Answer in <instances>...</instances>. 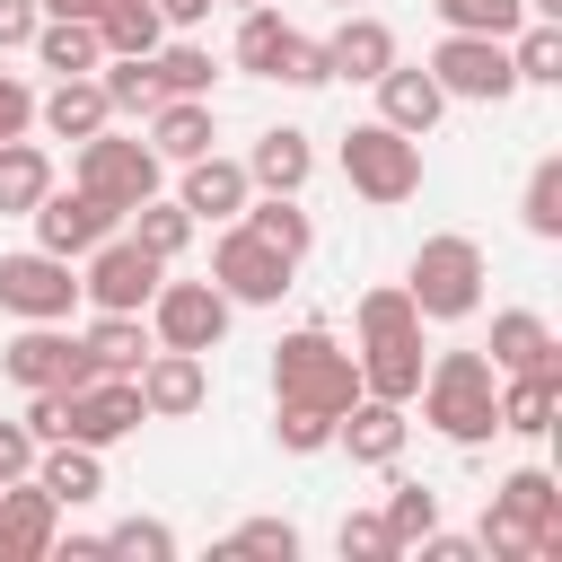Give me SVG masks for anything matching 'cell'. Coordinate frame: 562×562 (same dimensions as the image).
I'll return each instance as SVG.
<instances>
[{
	"label": "cell",
	"instance_id": "cell-36",
	"mask_svg": "<svg viewBox=\"0 0 562 562\" xmlns=\"http://www.w3.org/2000/svg\"><path fill=\"white\" fill-rule=\"evenodd\" d=\"M509 70H518V88H527V79L553 88V79H562V26H553V18H527L518 44H509Z\"/></svg>",
	"mask_w": 562,
	"mask_h": 562
},
{
	"label": "cell",
	"instance_id": "cell-15",
	"mask_svg": "<svg viewBox=\"0 0 562 562\" xmlns=\"http://www.w3.org/2000/svg\"><path fill=\"white\" fill-rule=\"evenodd\" d=\"M132 386H140V413L149 422H184V413H202V395H211V369H202V351H149L140 369H132Z\"/></svg>",
	"mask_w": 562,
	"mask_h": 562
},
{
	"label": "cell",
	"instance_id": "cell-30",
	"mask_svg": "<svg viewBox=\"0 0 562 562\" xmlns=\"http://www.w3.org/2000/svg\"><path fill=\"white\" fill-rule=\"evenodd\" d=\"M97 88H105V105H114V114H140V123H149V114H158V97H167V88H158V70H149V53H105V61H97Z\"/></svg>",
	"mask_w": 562,
	"mask_h": 562
},
{
	"label": "cell",
	"instance_id": "cell-8",
	"mask_svg": "<svg viewBox=\"0 0 562 562\" xmlns=\"http://www.w3.org/2000/svg\"><path fill=\"white\" fill-rule=\"evenodd\" d=\"M430 79H439L448 97H465V105H501V97H518L509 35H439V53H430Z\"/></svg>",
	"mask_w": 562,
	"mask_h": 562
},
{
	"label": "cell",
	"instance_id": "cell-4",
	"mask_svg": "<svg viewBox=\"0 0 562 562\" xmlns=\"http://www.w3.org/2000/svg\"><path fill=\"white\" fill-rule=\"evenodd\" d=\"M404 290H413V307L430 316V325H457V316H474L483 307V246L474 237H422V255H413V272H404Z\"/></svg>",
	"mask_w": 562,
	"mask_h": 562
},
{
	"label": "cell",
	"instance_id": "cell-9",
	"mask_svg": "<svg viewBox=\"0 0 562 562\" xmlns=\"http://www.w3.org/2000/svg\"><path fill=\"white\" fill-rule=\"evenodd\" d=\"M149 334L167 351H220L228 334V290L220 281H158L149 290Z\"/></svg>",
	"mask_w": 562,
	"mask_h": 562
},
{
	"label": "cell",
	"instance_id": "cell-53",
	"mask_svg": "<svg viewBox=\"0 0 562 562\" xmlns=\"http://www.w3.org/2000/svg\"><path fill=\"white\" fill-rule=\"evenodd\" d=\"M527 18H562V0H527Z\"/></svg>",
	"mask_w": 562,
	"mask_h": 562
},
{
	"label": "cell",
	"instance_id": "cell-46",
	"mask_svg": "<svg viewBox=\"0 0 562 562\" xmlns=\"http://www.w3.org/2000/svg\"><path fill=\"white\" fill-rule=\"evenodd\" d=\"M342 553H360V562H386V553H395L386 518H378V509H351V518H342Z\"/></svg>",
	"mask_w": 562,
	"mask_h": 562
},
{
	"label": "cell",
	"instance_id": "cell-51",
	"mask_svg": "<svg viewBox=\"0 0 562 562\" xmlns=\"http://www.w3.org/2000/svg\"><path fill=\"white\" fill-rule=\"evenodd\" d=\"M149 9H158V18H167V26H202V18H211V9H220V0H149Z\"/></svg>",
	"mask_w": 562,
	"mask_h": 562
},
{
	"label": "cell",
	"instance_id": "cell-35",
	"mask_svg": "<svg viewBox=\"0 0 562 562\" xmlns=\"http://www.w3.org/2000/svg\"><path fill=\"white\" fill-rule=\"evenodd\" d=\"M351 325H360V342H395V334H422V307H413L404 281H386V290H369L351 307Z\"/></svg>",
	"mask_w": 562,
	"mask_h": 562
},
{
	"label": "cell",
	"instance_id": "cell-1",
	"mask_svg": "<svg viewBox=\"0 0 562 562\" xmlns=\"http://www.w3.org/2000/svg\"><path fill=\"white\" fill-rule=\"evenodd\" d=\"M422 422L439 430V439H457V448H474V439H492L501 430V413H492V395H501V369L483 360V351H439L430 369H422Z\"/></svg>",
	"mask_w": 562,
	"mask_h": 562
},
{
	"label": "cell",
	"instance_id": "cell-31",
	"mask_svg": "<svg viewBox=\"0 0 562 562\" xmlns=\"http://www.w3.org/2000/svg\"><path fill=\"white\" fill-rule=\"evenodd\" d=\"M79 342H88V360H97L105 378H132V369H140V360L158 351V342L140 334V316H114V307H97V325H88Z\"/></svg>",
	"mask_w": 562,
	"mask_h": 562
},
{
	"label": "cell",
	"instance_id": "cell-25",
	"mask_svg": "<svg viewBox=\"0 0 562 562\" xmlns=\"http://www.w3.org/2000/svg\"><path fill=\"white\" fill-rule=\"evenodd\" d=\"M35 483H44L61 509H79V501L105 492V465H97V448H79V439H44V448H35Z\"/></svg>",
	"mask_w": 562,
	"mask_h": 562
},
{
	"label": "cell",
	"instance_id": "cell-43",
	"mask_svg": "<svg viewBox=\"0 0 562 562\" xmlns=\"http://www.w3.org/2000/svg\"><path fill=\"white\" fill-rule=\"evenodd\" d=\"M281 448L290 457H316V448H334V413H307V404H281Z\"/></svg>",
	"mask_w": 562,
	"mask_h": 562
},
{
	"label": "cell",
	"instance_id": "cell-34",
	"mask_svg": "<svg viewBox=\"0 0 562 562\" xmlns=\"http://www.w3.org/2000/svg\"><path fill=\"white\" fill-rule=\"evenodd\" d=\"M123 220H132V246H149L158 263H176V255L193 246V211H184V202H158V193H149V202L123 211Z\"/></svg>",
	"mask_w": 562,
	"mask_h": 562
},
{
	"label": "cell",
	"instance_id": "cell-44",
	"mask_svg": "<svg viewBox=\"0 0 562 562\" xmlns=\"http://www.w3.org/2000/svg\"><path fill=\"white\" fill-rule=\"evenodd\" d=\"M105 553H140V562H167V553H176V536H167L158 518H123V527H105Z\"/></svg>",
	"mask_w": 562,
	"mask_h": 562
},
{
	"label": "cell",
	"instance_id": "cell-10",
	"mask_svg": "<svg viewBox=\"0 0 562 562\" xmlns=\"http://www.w3.org/2000/svg\"><path fill=\"white\" fill-rule=\"evenodd\" d=\"M211 281L228 290V307H272V299L290 290V255H272L246 220H228L220 246H211Z\"/></svg>",
	"mask_w": 562,
	"mask_h": 562
},
{
	"label": "cell",
	"instance_id": "cell-42",
	"mask_svg": "<svg viewBox=\"0 0 562 562\" xmlns=\"http://www.w3.org/2000/svg\"><path fill=\"white\" fill-rule=\"evenodd\" d=\"M518 220H527L536 237H562V158H536V176H527V202H518Z\"/></svg>",
	"mask_w": 562,
	"mask_h": 562
},
{
	"label": "cell",
	"instance_id": "cell-20",
	"mask_svg": "<svg viewBox=\"0 0 562 562\" xmlns=\"http://www.w3.org/2000/svg\"><path fill=\"white\" fill-rule=\"evenodd\" d=\"M35 123H44L53 140H88V132L114 123V105H105L97 70H79V79H53V97H35Z\"/></svg>",
	"mask_w": 562,
	"mask_h": 562
},
{
	"label": "cell",
	"instance_id": "cell-13",
	"mask_svg": "<svg viewBox=\"0 0 562 562\" xmlns=\"http://www.w3.org/2000/svg\"><path fill=\"white\" fill-rule=\"evenodd\" d=\"M26 220H35V246H44V255H70V263L123 228V211H114V202H97L88 184H70V193H53V184H44V202H35Z\"/></svg>",
	"mask_w": 562,
	"mask_h": 562
},
{
	"label": "cell",
	"instance_id": "cell-18",
	"mask_svg": "<svg viewBox=\"0 0 562 562\" xmlns=\"http://www.w3.org/2000/svg\"><path fill=\"white\" fill-rule=\"evenodd\" d=\"M369 88H378V123H395V132H413V140L448 114V88L430 79V61H422V70H413V61H386Z\"/></svg>",
	"mask_w": 562,
	"mask_h": 562
},
{
	"label": "cell",
	"instance_id": "cell-41",
	"mask_svg": "<svg viewBox=\"0 0 562 562\" xmlns=\"http://www.w3.org/2000/svg\"><path fill=\"white\" fill-rule=\"evenodd\" d=\"M501 501H509L518 518H536V527H562V483H553L544 465H518V474L501 483Z\"/></svg>",
	"mask_w": 562,
	"mask_h": 562
},
{
	"label": "cell",
	"instance_id": "cell-33",
	"mask_svg": "<svg viewBox=\"0 0 562 562\" xmlns=\"http://www.w3.org/2000/svg\"><path fill=\"white\" fill-rule=\"evenodd\" d=\"M44 184H53V158L18 132V140H0V211H35L44 202Z\"/></svg>",
	"mask_w": 562,
	"mask_h": 562
},
{
	"label": "cell",
	"instance_id": "cell-32",
	"mask_svg": "<svg viewBox=\"0 0 562 562\" xmlns=\"http://www.w3.org/2000/svg\"><path fill=\"white\" fill-rule=\"evenodd\" d=\"M97 44H105V53H158V44H167V18H158L149 0H105V9H97Z\"/></svg>",
	"mask_w": 562,
	"mask_h": 562
},
{
	"label": "cell",
	"instance_id": "cell-26",
	"mask_svg": "<svg viewBox=\"0 0 562 562\" xmlns=\"http://www.w3.org/2000/svg\"><path fill=\"white\" fill-rule=\"evenodd\" d=\"M386 61H395L386 18H342V26L325 35V70H334V79H378Z\"/></svg>",
	"mask_w": 562,
	"mask_h": 562
},
{
	"label": "cell",
	"instance_id": "cell-21",
	"mask_svg": "<svg viewBox=\"0 0 562 562\" xmlns=\"http://www.w3.org/2000/svg\"><path fill=\"white\" fill-rule=\"evenodd\" d=\"M246 193H255V184H246V167H237V158H220V149L184 158V193H176V202H184L193 220H237V211H246Z\"/></svg>",
	"mask_w": 562,
	"mask_h": 562
},
{
	"label": "cell",
	"instance_id": "cell-12",
	"mask_svg": "<svg viewBox=\"0 0 562 562\" xmlns=\"http://www.w3.org/2000/svg\"><path fill=\"white\" fill-rule=\"evenodd\" d=\"M88 272H79V299H97V307H114V316H140L149 307V290H158V255L149 246H132V237H105V246H88L79 255Z\"/></svg>",
	"mask_w": 562,
	"mask_h": 562
},
{
	"label": "cell",
	"instance_id": "cell-23",
	"mask_svg": "<svg viewBox=\"0 0 562 562\" xmlns=\"http://www.w3.org/2000/svg\"><path fill=\"white\" fill-rule=\"evenodd\" d=\"M360 360V395H386V404H413V386H422V334H395V342H360L351 351Z\"/></svg>",
	"mask_w": 562,
	"mask_h": 562
},
{
	"label": "cell",
	"instance_id": "cell-2",
	"mask_svg": "<svg viewBox=\"0 0 562 562\" xmlns=\"http://www.w3.org/2000/svg\"><path fill=\"white\" fill-rule=\"evenodd\" d=\"M272 395L281 404H307V413H342L360 395V360L325 325H299V334L272 342Z\"/></svg>",
	"mask_w": 562,
	"mask_h": 562
},
{
	"label": "cell",
	"instance_id": "cell-37",
	"mask_svg": "<svg viewBox=\"0 0 562 562\" xmlns=\"http://www.w3.org/2000/svg\"><path fill=\"white\" fill-rule=\"evenodd\" d=\"M378 518H386V536H395V553H404V544H422V536L439 527V492H430V483H386V509H378Z\"/></svg>",
	"mask_w": 562,
	"mask_h": 562
},
{
	"label": "cell",
	"instance_id": "cell-54",
	"mask_svg": "<svg viewBox=\"0 0 562 562\" xmlns=\"http://www.w3.org/2000/svg\"><path fill=\"white\" fill-rule=\"evenodd\" d=\"M334 9H351V0H334Z\"/></svg>",
	"mask_w": 562,
	"mask_h": 562
},
{
	"label": "cell",
	"instance_id": "cell-39",
	"mask_svg": "<svg viewBox=\"0 0 562 562\" xmlns=\"http://www.w3.org/2000/svg\"><path fill=\"white\" fill-rule=\"evenodd\" d=\"M149 70H158L167 97H211V44H158Z\"/></svg>",
	"mask_w": 562,
	"mask_h": 562
},
{
	"label": "cell",
	"instance_id": "cell-50",
	"mask_svg": "<svg viewBox=\"0 0 562 562\" xmlns=\"http://www.w3.org/2000/svg\"><path fill=\"white\" fill-rule=\"evenodd\" d=\"M35 26H44V9H35V0H0V53L35 44Z\"/></svg>",
	"mask_w": 562,
	"mask_h": 562
},
{
	"label": "cell",
	"instance_id": "cell-24",
	"mask_svg": "<svg viewBox=\"0 0 562 562\" xmlns=\"http://www.w3.org/2000/svg\"><path fill=\"white\" fill-rule=\"evenodd\" d=\"M553 404H562V378H553V369H509L501 395H492L501 430H518V439H544V430H553Z\"/></svg>",
	"mask_w": 562,
	"mask_h": 562
},
{
	"label": "cell",
	"instance_id": "cell-22",
	"mask_svg": "<svg viewBox=\"0 0 562 562\" xmlns=\"http://www.w3.org/2000/svg\"><path fill=\"white\" fill-rule=\"evenodd\" d=\"M316 176V149H307V132H290V123H272L255 149H246V184L255 193H299Z\"/></svg>",
	"mask_w": 562,
	"mask_h": 562
},
{
	"label": "cell",
	"instance_id": "cell-11",
	"mask_svg": "<svg viewBox=\"0 0 562 562\" xmlns=\"http://www.w3.org/2000/svg\"><path fill=\"white\" fill-rule=\"evenodd\" d=\"M0 369H9L18 386H61V395H79L88 378H105V369L88 360V342L61 334V325H26V334H9V342H0Z\"/></svg>",
	"mask_w": 562,
	"mask_h": 562
},
{
	"label": "cell",
	"instance_id": "cell-45",
	"mask_svg": "<svg viewBox=\"0 0 562 562\" xmlns=\"http://www.w3.org/2000/svg\"><path fill=\"white\" fill-rule=\"evenodd\" d=\"M228 553H272V562H290V553H299V527H290V518H246V527L228 536Z\"/></svg>",
	"mask_w": 562,
	"mask_h": 562
},
{
	"label": "cell",
	"instance_id": "cell-52",
	"mask_svg": "<svg viewBox=\"0 0 562 562\" xmlns=\"http://www.w3.org/2000/svg\"><path fill=\"white\" fill-rule=\"evenodd\" d=\"M35 9H44V18H97L105 0H35Z\"/></svg>",
	"mask_w": 562,
	"mask_h": 562
},
{
	"label": "cell",
	"instance_id": "cell-16",
	"mask_svg": "<svg viewBox=\"0 0 562 562\" xmlns=\"http://www.w3.org/2000/svg\"><path fill=\"white\" fill-rule=\"evenodd\" d=\"M53 536H61V501L35 474L0 483V562H35V553H53Z\"/></svg>",
	"mask_w": 562,
	"mask_h": 562
},
{
	"label": "cell",
	"instance_id": "cell-6",
	"mask_svg": "<svg viewBox=\"0 0 562 562\" xmlns=\"http://www.w3.org/2000/svg\"><path fill=\"white\" fill-rule=\"evenodd\" d=\"M158 149L149 140H132V132H88L79 140V158H70V184H88L97 202H114V211H140L149 193H158Z\"/></svg>",
	"mask_w": 562,
	"mask_h": 562
},
{
	"label": "cell",
	"instance_id": "cell-40",
	"mask_svg": "<svg viewBox=\"0 0 562 562\" xmlns=\"http://www.w3.org/2000/svg\"><path fill=\"white\" fill-rule=\"evenodd\" d=\"M536 536H544V527H536V518H518V509H509V501L492 492V509H483V536H474V553H501V562H527V553H536Z\"/></svg>",
	"mask_w": 562,
	"mask_h": 562
},
{
	"label": "cell",
	"instance_id": "cell-38",
	"mask_svg": "<svg viewBox=\"0 0 562 562\" xmlns=\"http://www.w3.org/2000/svg\"><path fill=\"white\" fill-rule=\"evenodd\" d=\"M448 35H518L527 26V0H430Z\"/></svg>",
	"mask_w": 562,
	"mask_h": 562
},
{
	"label": "cell",
	"instance_id": "cell-55",
	"mask_svg": "<svg viewBox=\"0 0 562 562\" xmlns=\"http://www.w3.org/2000/svg\"><path fill=\"white\" fill-rule=\"evenodd\" d=\"M237 9H255V0H237Z\"/></svg>",
	"mask_w": 562,
	"mask_h": 562
},
{
	"label": "cell",
	"instance_id": "cell-3",
	"mask_svg": "<svg viewBox=\"0 0 562 562\" xmlns=\"http://www.w3.org/2000/svg\"><path fill=\"white\" fill-rule=\"evenodd\" d=\"M342 176H351L360 202L395 211V202L422 193V140L395 132V123H351V132H342Z\"/></svg>",
	"mask_w": 562,
	"mask_h": 562
},
{
	"label": "cell",
	"instance_id": "cell-29",
	"mask_svg": "<svg viewBox=\"0 0 562 562\" xmlns=\"http://www.w3.org/2000/svg\"><path fill=\"white\" fill-rule=\"evenodd\" d=\"M237 220H246V228H255V237H263L272 255H290V263H299V255L316 246V228H307L299 193H246V211H237Z\"/></svg>",
	"mask_w": 562,
	"mask_h": 562
},
{
	"label": "cell",
	"instance_id": "cell-7",
	"mask_svg": "<svg viewBox=\"0 0 562 562\" xmlns=\"http://www.w3.org/2000/svg\"><path fill=\"white\" fill-rule=\"evenodd\" d=\"M70 299H79L70 255H44V246L0 255V316H18V325H61V316H70Z\"/></svg>",
	"mask_w": 562,
	"mask_h": 562
},
{
	"label": "cell",
	"instance_id": "cell-27",
	"mask_svg": "<svg viewBox=\"0 0 562 562\" xmlns=\"http://www.w3.org/2000/svg\"><path fill=\"white\" fill-rule=\"evenodd\" d=\"M149 149L158 158H202L211 149V97H158V114H149Z\"/></svg>",
	"mask_w": 562,
	"mask_h": 562
},
{
	"label": "cell",
	"instance_id": "cell-47",
	"mask_svg": "<svg viewBox=\"0 0 562 562\" xmlns=\"http://www.w3.org/2000/svg\"><path fill=\"white\" fill-rule=\"evenodd\" d=\"M18 474H35V430L0 422V483H18Z\"/></svg>",
	"mask_w": 562,
	"mask_h": 562
},
{
	"label": "cell",
	"instance_id": "cell-14",
	"mask_svg": "<svg viewBox=\"0 0 562 562\" xmlns=\"http://www.w3.org/2000/svg\"><path fill=\"white\" fill-rule=\"evenodd\" d=\"M149 413H140V386L132 378H88L79 395H61V439H79V448H114Z\"/></svg>",
	"mask_w": 562,
	"mask_h": 562
},
{
	"label": "cell",
	"instance_id": "cell-49",
	"mask_svg": "<svg viewBox=\"0 0 562 562\" xmlns=\"http://www.w3.org/2000/svg\"><path fill=\"white\" fill-rule=\"evenodd\" d=\"M26 430H35V448L61 439V386H26Z\"/></svg>",
	"mask_w": 562,
	"mask_h": 562
},
{
	"label": "cell",
	"instance_id": "cell-17",
	"mask_svg": "<svg viewBox=\"0 0 562 562\" xmlns=\"http://www.w3.org/2000/svg\"><path fill=\"white\" fill-rule=\"evenodd\" d=\"M404 404H386V395H351L342 413H334V448L351 457V465H395L404 457Z\"/></svg>",
	"mask_w": 562,
	"mask_h": 562
},
{
	"label": "cell",
	"instance_id": "cell-48",
	"mask_svg": "<svg viewBox=\"0 0 562 562\" xmlns=\"http://www.w3.org/2000/svg\"><path fill=\"white\" fill-rule=\"evenodd\" d=\"M26 123H35V88H26V79H9V70H0V140H18V132H26Z\"/></svg>",
	"mask_w": 562,
	"mask_h": 562
},
{
	"label": "cell",
	"instance_id": "cell-28",
	"mask_svg": "<svg viewBox=\"0 0 562 562\" xmlns=\"http://www.w3.org/2000/svg\"><path fill=\"white\" fill-rule=\"evenodd\" d=\"M35 61H44L53 79H79V70H97V61H105V44H97V18H44V26H35Z\"/></svg>",
	"mask_w": 562,
	"mask_h": 562
},
{
	"label": "cell",
	"instance_id": "cell-19",
	"mask_svg": "<svg viewBox=\"0 0 562 562\" xmlns=\"http://www.w3.org/2000/svg\"><path fill=\"white\" fill-rule=\"evenodd\" d=\"M483 360H492L501 378H509V369H553V378H562V342H553V325H544L536 307H501Z\"/></svg>",
	"mask_w": 562,
	"mask_h": 562
},
{
	"label": "cell",
	"instance_id": "cell-5",
	"mask_svg": "<svg viewBox=\"0 0 562 562\" xmlns=\"http://www.w3.org/2000/svg\"><path fill=\"white\" fill-rule=\"evenodd\" d=\"M237 70H255V79H281V88H325L334 70H325V44H307L281 9H246L237 18Z\"/></svg>",
	"mask_w": 562,
	"mask_h": 562
}]
</instances>
